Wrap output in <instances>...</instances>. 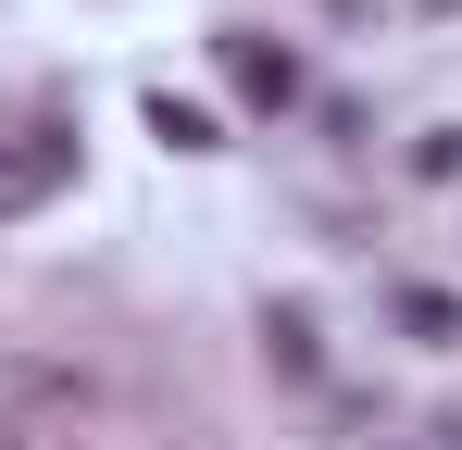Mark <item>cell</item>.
<instances>
[{
    "label": "cell",
    "instance_id": "6da1fadb",
    "mask_svg": "<svg viewBox=\"0 0 462 450\" xmlns=\"http://www.w3.org/2000/svg\"><path fill=\"white\" fill-rule=\"evenodd\" d=\"M63 175H76V126H63V113H25V126H0V225H13V213H38Z\"/></svg>",
    "mask_w": 462,
    "mask_h": 450
},
{
    "label": "cell",
    "instance_id": "7a4b0ae2",
    "mask_svg": "<svg viewBox=\"0 0 462 450\" xmlns=\"http://www.w3.org/2000/svg\"><path fill=\"white\" fill-rule=\"evenodd\" d=\"M213 63H226V88L250 100V113H288V100H300V51H288V38L226 25V38H213Z\"/></svg>",
    "mask_w": 462,
    "mask_h": 450
},
{
    "label": "cell",
    "instance_id": "3957f363",
    "mask_svg": "<svg viewBox=\"0 0 462 450\" xmlns=\"http://www.w3.org/2000/svg\"><path fill=\"white\" fill-rule=\"evenodd\" d=\"M387 313H400V338H425V351H462V300H450V288H387Z\"/></svg>",
    "mask_w": 462,
    "mask_h": 450
},
{
    "label": "cell",
    "instance_id": "277c9868",
    "mask_svg": "<svg viewBox=\"0 0 462 450\" xmlns=\"http://www.w3.org/2000/svg\"><path fill=\"white\" fill-rule=\"evenodd\" d=\"M151 138H175V150H213V113H200V100H175V88H162V100H151Z\"/></svg>",
    "mask_w": 462,
    "mask_h": 450
},
{
    "label": "cell",
    "instance_id": "5b68a950",
    "mask_svg": "<svg viewBox=\"0 0 462 450\" xmlns=\"http://www.w3.org/2000/svg\"><path fill=\"white\" fill-rule=\"evenodd\" d=\"M263 338H275V363H288V375H312V313H300V300L263 313Z\"/></svg>",
    "mask_w": 462,
    "mask_h": 450
},
{
    "label": "cell",
    "instance_id": "8992f818",
    "mask_svg": "<svg viewBox=\"0 0 462 450\" xmlns=\"http://www.w3.org/2000/svg\"><path fill=\"white\" fill-rule=\"evenodd\" d=\"M412 175H462V126H438V138L412 150Z\"/></svg>",
    "mask_w": 462,
    "mask_h": 450
}]
</instances>
